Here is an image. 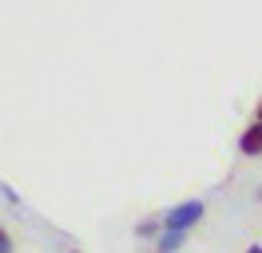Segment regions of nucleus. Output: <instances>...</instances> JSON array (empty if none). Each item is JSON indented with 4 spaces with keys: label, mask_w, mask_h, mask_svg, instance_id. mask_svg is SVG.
I'll return each mask as SVG.
<instances>
[{
    "label": "nucleus",
    "mask_w": 262,
    "mask_h": 253,
    "mask_svg": "<svg viewBox=\"0 0 262 253\" xmlns=\"http://www.w3.org/2000/svg\"><path fill=\"white\" fill-rule=\"evenodd\" d=\"M258 198H262V190H258Z\"/></svg>",
    "instance_id": "8"
},
{
    "label": "nucleus",
    "mask_w": 262,
    "mask_h": 253,
    "mask_svg": "<svg viewBox=\"0 0 262 253\" xmlns=\"http://www.w3.org/2000/svg\"><path fill=\"white\" fill-rule=\"evenodd\" d=\"M238 150H243L246 158H258L262 155V123H258V119H254V127H246V131H243Z\"/></svg>",
    "instance_id": "2"
},
{
    "label": "nucleus",
    "mask_w": 262,
    "mask_h": 253,
    "mask_svg": "<svg viewBox=\"0 0 262 253\" xmlns=\"http://www.w3.org/2000/svg\"><path fill=\"white\" fill-rule=\"evenodd\" d=\"M246 253H262V245H250V249H246Z\"/></svg>",
    "instance_id": "6"
},
{
    "label": "nucleus",
    "mask_w": 262,
    "mask_h": 253,
    "mask_svg": "<svg viewBox=\"0 0 262 253\" xmlns=\"http://www.w3.org/2000/svg\"><path fill=\"white\" fill-rule=\"evenodd\" d=\"M203 210L207 206L199 202V198H191V202H179V206H171L163 214V230H191L199 218H203Z\"/></svg>",
    "instance_id": "1"
},
{
    "label": "nucleus",
    "mask_w": 262,
    "mask_h": 253,
    "mask_svg": "<svg viewBox=\"0 0 262 253\" xmlns=\"http://www.w3.org/2000/svg\"><path fill=\"white\" fill-rule=\"evenodd\" d=\"M254 119H258V123H262V103H258V111H254Z\"/></svg>",
    "instance_id": "7"
},
{
    "label": "nucleus",
    "mask_w": 262,
    "mask_h": 253,
    "mask_svg": "<svg viewBox=\"0 0 262 253\" xmlns=\"http://www.w3.org/2000/svg\"><path fill=\"white\" fill-rule=\"evenodd\" d=\"M183 241H187V230H163L159 241H155V249L159 253H175V249H183Z\"/></svg>",
    "instance_id": "3"
},
{
    "label": "nucleus",
    "mask_w": 262,
    "mask_h": 253,
    "mask_svg": "<svg viewBox=\"0 0 262 253\" xmlns=\"http://www.w3.org/2000/svg\"><path fill=\"white\" fill-rule=\"evenodd\" d=\"M135 234H139V237H151V234H163V221H155V218H151V221H143V225H139V230H135Z\"/></svg>",
    "instance_id": "4"
},
{
    "label": "nucleus",
    "mask_w": 262,
    "mask_h": 253,
    "mask_svg": "<svg viewBox=\"0 0 262 253\" xmlns=\"http://www.w3.org/2000/svg\"><path fill=\"white\" fill-rule=\"evenodd\" d=\"M0 253H12V237L4 234V230H0Z\"/></svg>",
    "instance_id": "5"
}]
</instances>
